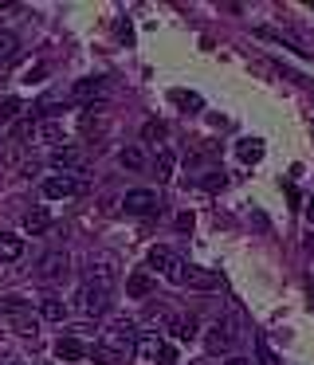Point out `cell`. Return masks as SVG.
<instances>
[{
  "mask_svg": "<svg viewBox=\"0 0 314 365\" xmlns=\"http://www.w3.org/2000/svg\"><path fill=\"white\" fill-rule=\"evenodd\" d=\"M133 341H138V326H133L130 318H126V322H114V326H102V330H98V346H106L118 361L133 354Z\"/></svg>",
  "mask_w": 314,
  "mask_h": 365,
  "instance_id": "6da1fadb",
  "label": "cell"
},
{
  "mask_svg": "<svg viewBox=\"0 0 314 365\" xmlns=\"http://www.w3.org/2000/svg\"><path fill=\"white\" fill-rule=\"evenodd\" d=\"M146 267L157 271V275H165L169 283H181V279H185V259H181L173 247H165V244H153V247H149Z\"/></svg>",
  "mask_w": 314,
  "mask_h": 365,
  "instance_id": "7a4b0ae2",
  "label": "cell"
},
{
  "mask_svg": "<svg viewBox=\"0 0 314 365\" xmlns=\"http://www.w3.org/2000/svg\"><path fill=\"white\" fill-rule=\"evenodd\" d=\"M118 283V259L110 252H98L91 255V263H86V287H102V291H110V287Z\"/></svg>",
  "mask_w": 314,
  "mask_h": 365,
  "instance_id": "3957f363",
  "label": "cell"
},
{
  "mask_svg": "<svg viewBox=\"0 0 314 365\" xmlns=\"http://www.w3.org/2000/svg\"><path fill=\"white\" fill-rule=\"evenodd\" d=\"M36 275L39 279H47V283H63V279L71 275V255L63 252H44L39 255V263H36Z\"/></svg>",
  "mask_w": 314,
  "mask_h": 365,
  "instance_id": "277c9868",
  "label": "cell"
},
{
  "mask_svg": "<svg viewBox=\"0 0 314 365\" xmlns=\"http://www.w3.org/2000/svg\"><path fill=\"white\" fill-rule=\"evenodd\" d=\"M122 208L130 216H153V212H161V200H157L153 189H130L122 197Z\"/></svg>",
  "mask_w": 314,
  "mask_h": 365,
  "instance_id": "5b68a950",
  "label": "cell"
},
{
  "mask_svg": "<svg viewBox=\"0 0 314 365\" xmlns=\"http://www.w3.org/2000/svg\"><path fill=\"white\" fill-rule=\"evenodd\" d=\"M86 185L83 181H75V177H67V173H55V177H47L44 181V197L47 200H71V197H78Z\"/></svg>",
  "mask_w": 314,
  "mask_h": 365,
  "instance_id": "8992f818",
  "label": "cell"
},
{
  "mask_svg": "<svg viewBox=\"0 0 314 365\" xmlns=\"http://www.w3.org/2000/svg\"><path fill=\"white\" fill-rule=\"evenodd\" d=\"M204 346H208V357H220V354L228 357V354L236 349V330H232L228 322H216V326L208 330V338H204Z\"/></svg>",
  "mask_w": 314,
  "mask_h": 365,
  "instance_id": "52a82bcc",
  "label": "cell"
},
{
  "mask_svg": "<svg viewBox=\"0 0 314 365\" xmlns=\"http://www.w3.org/2000/svg\"><path fill=\"white\" fill-rule=\"evenodd\" d=\"M181 283L188 287V291H201V294H208V291H220V275L216 271H208V267H196V263H188L185 267V279Z\"/></svg>",
  "mask_w": 314,
  "mask_h": 365,
  "instance_id": "ba28073f",
  "label": "cell"
},
{
  "mask_svg": "<svg viewBox=\"0 0 314 365\" xmlns=\"http://www.w3.org/2000/svg\"><path fill=\"white\" fill-rule=\"evenodd\" d=\"M51 165L55 169H83L86 165V153L78 145H55L51 150Z\"/></svg>",
  "mask_w": 314,
  "mask_h": 365,
  "instance_id": "9c48e42d",
  "label": "cell"
},
{
  "mask_svg": "<svg viewBox=\"0 0 314 365\" xmlns=\"http://www.w3.org/2000/svg\"><path fill=\"white\" fill-rule=\"evenodd\" d=\"M173 169H177V153H173L169 145H157L153 161H149V173H153L157 181H169V177H173Z\"/></svg>",
  "mask_w": 314,
  "mask_h": 365,
  "instance_id": "30bf717a",
  "label": "cell"
},
{
  "mask_svg": "<svg viewBox=\"0 0 314 365\" xmlns=\"http://www.w3.org/2000/svg\"><path fill=\"white\" fill-rule=\"evenodd\" d=\"M118 165L126 169V173H149V158L141 145H126L122 153H118Z\"/></svg>",
  "mask_w": 314,
  "mask_h": 365,
  "instance_id": "8fae6325",
  "label": "cell"
},
{
  "mask_svg": "<svg viewBox=\"0 0 314 365\" xmlns=\"http://www.w3.org/2000/svg\"><path fill=\"white\" fill-rule=\"evenodd\" d=\"M83 310L86 314H106L110 310V291H102V287H83Z\"/></svg>",
  "mask_w": 314,
  "mask_h": 365,
  "instance_id": "7c38bea8",
  "label": "cell"
},
{
  "mask_svg": "<svg viewBox=\"0 0 314 365\" xmlns=\"http://www.w3.org/2000/svg\"><path fill=\"white\" fill-rule=\"evenodd\" d=\"M126 294H130V299H149V294H153V279H149V271H133V275L126 279Z\"/></svg>",
  "mask_w": 314,
  "mask_h": 365,
  "instance_id": "4fadbf2b",
  "label": "cell"
},
{
  "mask_svg": "<svg viewBox=\"0 0 314 365\" xmlns=\"http://www.w3.org/2000/svg\"><path fill=\"white\" fill-rule=\"evenodd\" d=\"M24 255V240L12 232H0V263H16Z\"/></svg>",
  "mask_w": 314,
  "mask_h": 365,
  "instance_id": "5bb4252c",
  "label": "cell"
},
{
  "mask_svg": "<svg viewBox=\"0 0 314 365\" xmlns=\"http://www.w3.org/2000/svg\"><path fill=\"white\" fill-rule=\"evenodd\" d=\"M0 314H4V318L31 314V299H24V294H4V299H0Z\"/></svg>",
  "mask_w": 314,
  "mask_h": 365,
  "instance_id": "9a60e30c",
  "label": "cell"
},
{
  "mask_svg": "<svg viewBox=\"0 0 314 365\" xmlns=\"http://www.w3.org/2000/svg\"><path fill=\"white\" fill-rule=\"evenodd\" d=\"M39 318H44V322H63V318H67V302H63L59 294H47L44 307H39Z\"/></svg>",
  "mask_w": 314,
  "mask_h": 365,
  "instance_id": "2e32d148",
  "label": "cell"
},
{
  "mask_svg": "<svg viewBox=\"0 0 314 365\" xmlns=\"http://www.w3.org/2000/svg\"><path fill=\"white\" fill-rule=\"evenodd\" d=\"M55 354H59L63 361H83V357H86V346H83V341H75V338L67 334V338L55 341Z\"/></svg>",
  "mask_w": 314,
  "mask_h": 365,
  "instance_id": "e0dca14e",
  "label": "cell"
},
{
  "mask_svg": "<svg viewBox=\"0 0 314 365\" xmlns=\"http://www.w3.org/2000/svg\"><path fill=\"white\" fill-rule=\"evenodd\" d=\"M47 228H51V216H47L44 208H31V212H24V232H31V236H44Z\"/></svg>",
  "mask_w": 314,
  "mask_h": 365,
  "instance_id": "ac0fdd59",
  "label": "cell"
},
{
  "mask_svg": "<svg viewBox=\"0 0 314 365\" xmlns=\"http://www.w3.org/2000/svg\"><path fill=\"white\" fill-rule=\"evenodd\" d=\"M236 153H240V161H243V165H255V161L263 158V142H259V138H240Z\"/></svg>",
  "mask_w": 314,
  "mask_h": 365,
  "instance_id": "d6986e66",
  "label": "cell"
},
{
  "mask_svg": "<svg viewBox=\"0 0 314 365\" xmlns=\"http://www.w3.org/2000/svg\"><path fill=\"white\" fill-rule=\"evenodd\" d=\"M161 346H165V341L157 338V334H138V341H133V354L146 357V361H153L157 349H161Z\"/></svg>",
  "mask_w": 314,
  "mask_h": 365,
  "instance_id": "ffe728a7",
  "label": "cell"
},
{
  "mask_svg": "<svg viewBox=\"0 0 314 365\" xmlns=\"http://www.w3.org/2000/svg\"><path fill=\"white\" fill-rule=\"evenodd\" d=\"M102 91H106V79L94 75V79H78L75 87H71V98H91V95H102Z\"/></svg>",
  "mask_w": 314,
  "mask_h": 365,
  "instance_id": "44dd1931",
  "label": "cell"
},
{
  "mask_svg": "<svg viewBox=\"0 0 314 365\" xmlns=\"http://www.w3.org/2000/svg\"><path fill=\"white\" fill-rule=\"evenodd\" d=\"M20 110H24V103L16 95H4L0 98V126H4V122H12V118H20Z\"/></svg>",
  "mask_w": 314,
  "mask_h": 365,
  "instance_id": "7402d4cb",
  "label": "cell"
},
{
  "mask_svg": "<svg viewBox=\"0 0 314 365\" xmlns=\"http://www.w3.org/2000/svg\"><path fill=\"white\" fill-rule=\"evenodd\" d=\"M16 51H20V40H16L12 32H0V67H4V63H12V59H16Z\"/></svg>",
  "mask_w": 314,
  "mask_h": 365,
  "instance_id": "603a6c76",
  "label": "cell"
},
{
  "mask_svg": "<svg viewBox=\"0 0 314 365\" xmlns=\"http://www.w3.org/2000/svg\"><path fill=\"white\" fill-rule=\"evenodd\" d=\"M39 322H44V318H39L36 310H31V314H20V318H12V330H16V334H31V338H36Z\"/></svg>",
  "mask_w": 314,
  "mask_h": 365,
  "instance_id": "cb8c5ba5",
  "label": "cell"
},
{
  "mask_svg": "<svg viewBox=\"0 0 314 365\" xmlns=\"http://www.w3.org/2000/svg\"><path fill=\"white\" fill-rule=\"evenodd\" d=\"M86 357H91L94 365H118V357L110 354L106 346H98V341H94V346H86Z\"/></svg>",
  "mask_w": 314,
  "mask_h": 365,
  "instance_id": "d4e9b609",
  "label": "cell"
},
{
  "mask_svg": "<svg viewBox=\"0 0 314 365\" xmlns=\"http://www.w3.org/2000/svg\"><path fill=\"white\" fill-rule=\"evenodd\" d=\"M173 334H177L181 341H193V338H196V318H177V326H173Z\"/></svg>",
  "mask_w": 314,
  "mask_h": 365,
  "instance_id": "484cf974",
  "label": "cell"
},
{
  "mask_svg": "<svg viewBox=\"0 0 314 365\" xmlns=\"http://www.w3.org/2000/svg\"><path fill=\"white\" fill-rule=\"evenodd\" d=\"M224 185H228V177L220 173V169H212V173H204V177H201V189H208V192H220Z\"/></svg>",
  "mask_w": 314,
  "mask_h": 365,
  "instance_id": "4316f807",
  "label": "cell"
},
{
  "mask_svg": "<svg viewBox=\"0 0 314 365\" xmlns=\"http://www.w3.org/2000/svg\"><path fill=\"white\" fill-rule=\"evenodd\" d=\"M173 103H181V110H188V114L201 110V95H185V91H173Z\"/></svg>",
  "mask_w": 314,
  "mask_h": 365,
  "instance_id": "83f0119b",
  "label": "cell"
},
{
  "mask_svg": "<svg viewBox=\"0 0 314 365\" xmlns=\"http://www.w3.org/2000/svg\"><path fill=\"white\" fill-rule=\"evenodd\" d=\"M161 134H165V126H161V122H146V130H141V138H146V142L153 145V150L161 145Z\"/></svg>",
  "mask_w": 314,
  "mask_h": 365,
  "instance_id": "f1b7e54d",
  "label": "cell"
},
{
  "mask_svg": "<svg viewBox=\"0 0 314 365\" xmlns=\"http://www.w3.org/2000/svg\"><path fill=\"white\" fill-rule=\"evenodd\" d=\"M153 361H157V365H177V349H173L169 341H165V346L157 349V357H153Z\"/></svg>",
  "mask_w": 314,
  "mask_h": 365,
  "instance_id": "f546056e",
  "label": "cell"
},
{
  "mask_svg": "<svg viewBox=\"0 0 314 365\" xmlns=\"http://www.w3.org/2000/svg\"><path fill=\"white\" fill-rule=\"evenodd\" d=\"M44 75H47V67H44V63H36L28 75H24V83H44Z\"/></svg>",
  "mask_w": 314,
  "mask_h": 365,
  "instance_id": "4dcf8cb0",
  "label": "cell"
},
{
  "mask_svg": "<svg viewBox=\"0 0 314 365\" xmlns=\"http://www.w3.org/2000/svg\"><path fill=\"white\" fill-rule=\"evenodd\" d=\"M177 228H181V232L193 228V212H181V216H177Z\"/></svg>",
  "mask_w": 314,
  "mask_h": 365,
  "instance_id": "1f68e13d",
  "label": "cell"
},
{
  "mask_svg": "<svg viewBox=\"0 0 314 365\" xmlns=\"http://www.w3.org/2000/svg\"><path fill=\"white\" fill-rule=\"evenodd\" d=\"M224 365H251V361H248V357H236V354H228V361H224Z\"/></svg>",
  "mask_w": 314,
  "mask_h": 365,
  "instance_id": "d6a6232c",
  "label": "cell"
},
{
  "mask_svg": "<svg viewBox=\"0 0 314 365\" xmlns=\"http://www.w3.org/2000/svg\"><path fill=\"white\" fill-rule=\"evenodd\" d=\"M306 216H310V224H314V197H310V205H306Z\"/></svg>",
  "mask_w": 314,
  "mask_h": 365,
  "instance_id": "836d02e7",
  "label": "cell"
},
{
  "mask_svg": "<svg viewBox=\"0 0 314 365\" xmlns=\"http://www.w3.org/2000/svg\"><path fill=\"white\" fill-rule=\"evenodd\" d=\"M0 173H4V158H0Z\"/></svg>",
  "mask_w": 314,
  "mask_h": 365,
  "instance_id": "e575fe53",
  "label": "cell"
},
{
  "mask_svg": "<svg viewBox=\"0 0 314 365\" xmlns=\"http://www.w3.org/2000/svg\"><path fill=\"white\" fill-rule=\"evenodd\" d=\"M12 365H20V361H12Z\"/></svg>",
  "mask_w": 314,
  "mask_h": 365,
  "instance_id": "d590c367",
  "label": "cell"
},
{
  "mask_svg": "<svg viewBox=\"0 0 314 365\" xmlns=\"http://www.w3.org/2000/svg\"><path fill=\"white\" fill-rule=\"evenodd\" d=\"M196 365H204V361H196Z\"/></svg>",
  "mask_w": 314,
  "mask_h": 365,
  "instance_id": "8d00e7d4",
  "label": "cell"
}]
</instances>
